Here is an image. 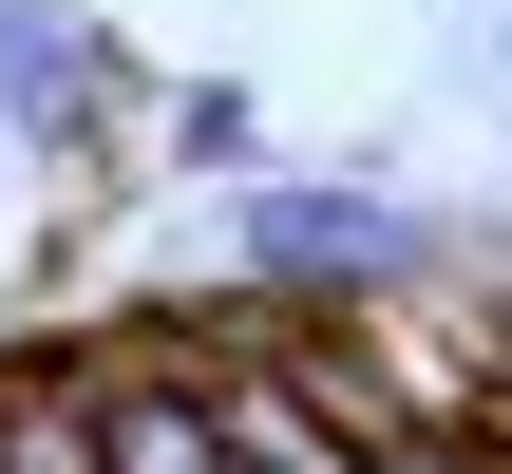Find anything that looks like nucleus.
<instances>
[{
  "label": "nucleus",
  "instance_id": "f03ea898",
  "mask_svg": "<svg viewBox=\"0 0 512 474\" xmlns=\"http://www.w3.org/2000/svg\"><path fill=\"white\" fill-rule=\"evenodd\" d=\"M114 76H133V57H114V19H76V0H0V114H19L38 152H76Z\"/></svg>",
  "mask_w": 512,
  "mask_h": 474
},
{
  "label": "nucleus",
  "instance_id": "7ed1b4c3",
  "mask_svg": "<svg viewBox=\"0 0 512 474\" xmlns=\"http://www.w3.org/2000/svg\"><path fill=\"white\" fill-rule=\"evenodd\" d=\"M0 474H95V342H0Z\"/></svg>",
  "mask_w": 512,
  "mask_h": 474
},
{
  "label": "nucleus",
  "instance_id": "f257e3e1",
  "mask_svg": "<svg viewBox=\"0 0 512 474\" xmlns=\"http://www.w3.org/2000/svg\"><path fill=\"white\" fill-rule=\"evenodd\" d=\"M418 266H437V228H418L380 171H266V190H228V285L380 304V285H418Z\"/></svg>",
  "mask_w": 512,
  "mask_h": 474
},
{
  "label": "nucleus",
  "instance_id": "39448f33",
  "mask_svg": "<svg viewBox=\"0 0 512 474\" xmlns=\"http://www.w3.org/2000/svg\"><path fill=\"white\" fill-rule=\"evenodd\" d=\"M494 19H512V0H494Z\"/></svg>",
  "mask_w": 512,
  "mask_h": 474
},
{
  "label": "nucleus",
  "instance_id": "20e7f679",
  "mask_svg": "<svg viewBox=\"0 0 512 474\" xmlns=\"http://www.w3.org/2000/svg\"><path fill=\"white\" fill-rule=\"evenodd\" d=\"M247 152H266L247 76H190V95H171V171H247Z\"/></svg>",
  "mask_w": 512,
  "mask_h": 474
}]
</instances>
